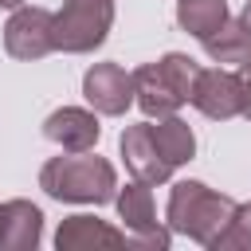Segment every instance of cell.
<instances>
[{
    "instance_id": "16",
    "label": "cell",
    "mask_w": 251,
    "mask_h": 251,
    "mask_svg": "<svg viewBox=\"0 0 251 251\" xmlns=\"http://www.w3.org/2000/svg\"><path fill=\"white\" fill-rule=\"evenodd\" d=\"M157 67L165 71V78L173 82V90L188 102L192 98V86H196V75H200V67L184 55V51H165L161 59H157Z\"/></svg>"
},
{
    "instance_id": "17",
    "label": "cell",
    "mask_w": 251,
    "mask_h": 251,
    "mask_svg": "<svg viewBox=\"0 0 251 251\" xmlns=\"http://www.w3.org/2000/svg\"><path fill=\"white\" fill-rule=\"evenodd\" d=\"M216 251H251V204H239L235 208V220L220 235Z\"/></svg>"
},
{
    "instance_id": "4",
    "label": "cell",
    "mask_w": 251,
    "mask_h": 251,
    "mask_svg": "<svg viewBox=\"0 0 251 251\" xmlns=\"http://www.w3.org/2000/svg\"><path fill=\"white\" fill-rule=\"evenodd\" d=\"M114 208H118V220L126 224V235H129L133 247L165 251V247L173 243L169 224L157 220V208H153V184H145V180H129L126 188H118Z\"/></svg>"
},
{
    "instance_id": "15",
    "label": "cell",
    "mask_w": 251,
    "mask_h": 251,
    "mask_svg": "<svg viewBox=\"0 0 251 251\" xmlns=\"http://www.w3.org/2000/svg\"><path fill=\"white\" fill-rule=\"evenodd\" d=\"M227 20H231L227 0H176V27L196 39H208Z\"/></svg>"
},
{
    "instance_id": "12",
    "label": "cell",
    "mask_w": 251,
    "mask_h": 251,
    "mask_svg": "<svg viewBox=\"0 0 251 251\" xmlns=\"http://www.w3.org/2000/svg\"><path fill=\"white\" fill-rule=\"evenodd\" d=\"M133 102L145 118H165L184 106V98L173 90V82L165 78V71L157 63H141L133 71Z\"/></svg>"
},
{
    "instance_id": "10",
    "label": "cell",
    "mask_w": 251,
    "mask_h": 251,
    "mask_svg": "<svg viewBox=\"0 0 251 251\" xmlns=\"http://www.w3.org/2000/svg\"><path fill=\"white\" fill-rule=\"evenodd\" d=\"M129 235L126 227H114L90 212H75L55 227V247L59 251H98V247H126Z\"/></svg>"
},
{
    "instance_id": "3",
    "label": "cell",
    "mask_w": 251,
    "mask_h": 251,
    "mask_svg": "<svg viewBox=\"0 0 251 251\" xmlns=\"http://www.w3.org/2000/svg\"><path fill=\"white\" fill-rule=\"evenodd\" d=\"M110 27H114V0H63L51 24L55 51L86 55L106 43Z\"/></svg>"
},
{
    "instance_id": "8",
    "label": "cell",
    "mask_w": 251,
    "mask_h": 251,
    "mask_svg": "<svg viewBox=\"0 0 251 251\" xmlns=\"http://www.w3.org/2000/svg\"><path fill=\"white\" fill-rule=\"evenodd\" d=\"M118 149H122V161L129 169L133 180H145V184H165L173 176V165L161 157L153 133H149V122H137V126H126L122 137H118Z\"/></svg>"
},
{
    "instance_id": "18",
    "label": "cell",
    "mask_w": 251,
    "mask_h": 251,
    "mask_svg": "<svg viewBox=\"0 0 251 251\" xmlns=\"http://www.w3.org/2000/svg\"><path fill=\"white\" fill-rule=\"evenodd\" d=\"M239 86H243V118L251 122V59L239 67Z\"/></svg>"
},
{
    "instance_id": "14",
    "label": "cell",
    "mask_w": 251,
    "mask_h": 251,
    "mask_svg": "<svg viewBox=\"0 0 251 251\" xmlns=\"http://www.w3.org/2000/svg\"><path fill=\"white\" fill-rule=\"evenodd\" d=\"M204 43V55L220 67H243L251 59V31L243 27V20H227L220 31H212Z\"/></svg>"
},
{
    "instance_id": "5",
    "label": "cell",
    "mask_w": 251,
    "mask_h": 251,
    "mask_svg": "<svg viewBox=\"0 0 251 251\" xmlns=\"http://www.w3.org/2000/svg\"><path fill=\"white\" fill-rule=\"evenodd\" d=\"M51 24H55V12L39 8V4H20L4 24V51L20 63H35V59L51 55L55 51Z\"/></svg>"
},
{
    "instance_id": "9",
    "label": "cell",
    "mask_w": 251,
    "mask_h": 251,
    "mask_svg": "<svg viewBox=\"0 0 251 251\" xmlns=\"http://www.w3.org/2000/svg\"><path fill=\"white\" fill-rule=\"evenodd\" d=\"M43 137L55 141L67 153H86L98 145L102 126H98V110H82V106H59L47 114L43 122Z\"/></svg>"
},
{
    "instance_id": "19",
    "label": "cell",
    "mask_w": 251,
    "mask_h": 251,
    "mask_svg": "<svg viewBox=\"0 0 251 251\" xmlns=\"http://www.w3.org/2000/svg\"><path fill=\"white\" fill-rule=\"evenodd\" d=\"M239 20H243V27H247V31H251V0H247V4H243V12H239Z\"/></svg>"
},
{
    "instance_id": "13",
    "label": "cell",
    "mask_w": 251,
    "mask_h": 251,
    "mask_svg": "<svg viewBox=\"0 0 251 251\" xmlns=\"http://www.w3.org/2000/svg\"><path fill=\"white\" fill-rule=\"evenodd\" d=\"M149 133H153L161 157H165L173 169H176V165H188V161L196 157V133H192V126H188L184 118L165 114V118L149 122Z\"/></svg>"
},
{
    "instance_id": "1",
    "label": "cell",
    "mask_w": 251,
    "mask_h": 251,
    "mask_svg": "<svg viewBox=\"0 0 251 251\" xmlns=\"http://www.w3.org/2000/svg\"><path fill=\"white\" fill-rule=\"evenodd\" d=\"M235 200L208 188L204 180H176L169 188V204H165V224L173 235H188L192 243L216 251L220 235L227 231V224L235 220Z\"/></svg>"
},
{
    "instance_id": "11",
    "label": "cell",
    "mask_w": 251,
    "mask_h": 251,
    "mask_svg": "<svg viewBox=\"0 0 251 251\" xmlns=\"http://www.w3.org/2000/svg\"><path fill=\"white\" fill-rule=\"evenodd\" d=\"M43 239V212L39 204L16 196L0 204V251H35Z\"/></svg>"
},
{
    "instance_id": "2",
    "label": "cell",
    "mask_w": 251,
    "mask_h": 251,
    "mask_svg": "<svg viewBox=\"0 0 251 251\" xmlns=\"http://www.w3.org/2000/svg\"><path fill=\"white\" fill-rule=\"evenodd\" d=\"M39 188L59 204H94L98 208V204H110L118 196V173L94 149H86V153L63 149L59 157L43 161Z\"/></svg>"
},
{
    "instance_id": "20",
    "label": "cell",
    "mask_w": 251,
    "mask_h": 251,
    "mask_svg": "<svg viewBox=\"0 0 251 251\" xmlns=\"http://www.w3.org/2000/svg\"><path fill=\"white\" fill-rule=\"evenodd\" d=\"M20 4H27V0H0V8H8V12H16Z\"/></svg>"
},
{
    "instance_id": "6",
    "label": "cell",
    "mask_w": 251,
    "mask_h": 251,
    "mask_svg": "<svg viewBox=\"0 0 251 251\" xmlns=\"http://www.w3.org/2000/svg\"><path fill=\"white\" fill-rule=\"evenodd\" d=\"M82 98L102 118H122L133 106V71L122 63H94L82 75Z\"/></svg>"
},
{
    "instance_id": "7",
    "label": "cell",
    "mask_w": 251,
    "mask_h": 251,
    "mask_svg": "<svg viewBox=\"0 0 251 251\" xmlns=\"http://www.w3.org/2000/svg\"><path fill=\"white\" fill-rule=\"evenodd\" d=\"M204 118L212 122H227L243 114V86H239V71H224V67H200L192 98H188Z\"/></svg>"
}]
</instances>
